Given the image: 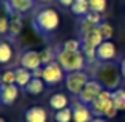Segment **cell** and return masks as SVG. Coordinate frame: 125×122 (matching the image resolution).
<instances>
[{"mask_svg":"<svg viewBox=\"0 0 125 122\" xmlns=\"http://www.w3.org/2000/svg\"><path fill=\"white\" fill-rule=\"evenodd\" d=\"M98 25L97 24H94V22H90V21H87V19H83L81 21V25H79V32H81V35H85V33H89V32H92V30H95Z\"/></svg>","mask_w":125,"mask_h":122,"instance_id":"obj_29","label":"cell"},{"mask_svg":"<svg viewBox=\"0 0 125 122\" xmlns=\"http://www.w3.org/2000/svg\"><path fill=\"white\" fill-rule=\"evenodd\" d=\"M57 62L60 64V67L63 68L67 73L70 71H79L84 70L85 67V57L81 51H65V49H60L57 52Z\"/></svg>","mask_w":125,"mask_h":122,"instance_id":"obj_2","label":"cell"},{"mask_svg":"<svg viewBox=\"0 0 125 122\" xmlns=\"http://www.w3.org/2000/svg\"><path fill=\"white\" fill-rule=\"evenodd\" d=\"M113 106H114L113 105V90L103 89V92L98 95L97 100L94 103H90V111L95 117H104L106 111Z\"/></svg>","mask_w":125,"mask_h":122,"instance_id":"obj_5","label":"cell"},{"mask_svg":"<svg viewBox=\"0 0 125 122\" xmlns=\"http://www.w3.org/2000/svg\"><path fill=\"white\" fill-rule=\"evenodd\" d=\"M117 111L119 110H116V108H109V110L106 111V114H104V117H106V119H113V117H116V114H117Z\"/></svg>","mask_w":125,"mask_h":122,"instance_id":"obj_32","label":"cell"},{"mask_svg":"<svg viewBox=\"0 0 125 122\" xmlns=\"http://www.w3.org/2000/svg\"><path fill=\"white\" fill-rule=\"evenodd\" d=\"M89 5H90V11H97V13H104L106 10L108 2L106 0H89Z\"/></svg>","mask_w":125,"mask_h":122,"instance_id":"obj_27","label":"cell"},{"mask_svg":"<svg viewBox=\"0 0 125 122\" xmlns=\"http://www.w3.org/2000/svg\"><path fill=\"white\" fill-rule=\"evenodd\" d=\"M3 5H5V2H3ZM8 30H10V13L5 5V10L0 8V35L8 33Z\"/></svg>","mask_w":125,"mask_h":122,"instance_id":"obj_22","label":"cell"},{"mask_svg":"<svg viewBox=\"0 0 125 122\" xmlns=\"http://www.w3.org/2000/svg\"><path fill=\"white\" fill-rule=\"evenodd\" d=\"M6 2H8L10 8H11L13 11L22 14V13H25V11H29V10L33 8V5H35L37 0H6Z\"/></svg>","mask_w":125,"mask_h":122,"instance_id":"obj_14","label":"cell"},{"mask_svg":"<svg viewBox=\"0 0 125 122\" xmlns=\"http://www.w3.org/2000/svg\"><path fill=\"white\" fill-rule=\"evenodd\" d=\"M63 68L60 67L57 60L52 62V64L43 65V81L46 82V86H55L63 79Z\"/></svg>","mask_w":125,"mask_h":122,"instance_id":"obj_7","label":"cell"},{"mask_svg":"<svg viewBox=\"0 0 125 122\" xmlns=\"http://www.w3.org/2000/svg\"><path fill=\"white\" fill-rule=\"evenodd\" d=\"M98 32L101 33L103 40H111V38H113V35H114L113 25L108 24V22H101V24L98 25Z\"/></svg>","mask_w":125,"mask_h":122,"instance_id":"obj_26","label":"cell"},{"mask_svg":"<svg viewBox=\"0 0 125 122\" xmlns=\"http://www.w3.org/2000/svg\"><path fill=\"white\" fill-rule=\"evenodd\" d=\"M81 41H83V44H89V46H94V48H98L104 40H103V37H101V33L98 32V27H97L95 30L83 35V37H81Z\"/></svg>","mask_w":125,"mask_h":122,"instance_id":"obj_15","label":"cell"},{"mask_svg":"<svg viewBox=\"0 0 125 122\" xmlns=\"http://www.w3.org/2000/svg\"><path fill=\"white\" fill-rule=\"evenodd\" d=\"M87 21H90V22H94V24H97V25H100L101 24V14L100 13H97V11H89L87 13V16H84Z\"/></svg>","mask_w":125,"mask_h":122,"instance_id":"obj_31","label":"cell"},{"mask_svg":"<svg viewBox=\"0 0 125 122\" xmlns=\"http://www.w3.org/2000/svg\"><path fill=\"white\" fill-rule=\"evenodd\" d=\"M71 13L74 16H87V13L90 11V5H89V0H74V3L70 6Z\"/></svg>","mask_w":125,"mask_h":122,"instance_id":"obj_19","label":"cell"},{"mask_svg":"<svg viewBox=\"0 0 125 122\" xmlns=\"http://www.w3.org/2000/svg\"><path fill=\"white\" fill-rule=\"evenodd\" d=\"M13 59V49L6 41H0V65H6Z\"/></svg>","mask_w":125,"mask_h":122,"instance_id":"obj_21","label":"cell"},{"mask_svg":"<svg viewBox=\"0 0 125 122\" xmlns=\"http://www.w3.org/2000/svg\"><path fill=\"white\" fill-rule=\"evenodd\" d=\"M90 122H108V119L106 117H94Z\"/></svg>","mask_w":125,"mask_h":122,"instance_id":"obj_36","label":"cell"},{"mask_svg":"<svg viewBox=\"0 0 125 122\" xmlns=\"http://www.w3.org/2000/svg\"><path fill=\"white\" fill-rule=\"evenodd\" d=\"M49 105H51V108L55 110V111L63 110V108L68 106V97L65 94H62V92H57V94L51 95V98H49Z\"/></svg>","mask_w":125,"mask_h":122,"instance_id":"obj_16","label":"cell"},{"mask_svg":"<svg viewBox=\"0 0 125 122\" xmlns=\"http://www.w3.org/2000/svg\"><path fill=\"white\" fill-rule=\"evenodd\" d=\"M19 64L21 67L27 68V70L33 71L37 68L43 67V62H41V52L35 51V49H29V51L22 52L21 59H19Z\"/></svg>","mask_w":125,"mask_h":122,"instance_id":"obj_8","label":"cell"},{"mask_svg":"<svg viewBox=\"0 0 125 122\" xmlns=\"http://www.w3.org/2000/svg\"><path fill=\"white\" fill-rule=\"evenodd\" d=\"M117 54L116 44H114L111 40H104L100 46L97 48V60H100L101 64H106V62H111Z\"/></svg>","mask_w":125,"mask_h":122,"instance_id":"obj_10","label":"cell"},{"mask_svg":"<svg viewBox=\"0 0 125 122\" xmlns=\"http://www.w3.org/2000/svg\"><path fill=\"white\" fill-rule=\"evenodd\" d=\"M5 5H6V8H8V13H10V30H8V33L11 35V37H18L22 30V16H21V13L13 11V10L10 8L8 2H5Z\"/></svg>","mask_w":125,"mask_h":122,"instance_id":"obj_12","label":"cell"},{"mask_svg":"<svg viewBox=\"0 0 125 122\" xmlns=\"http://www.w3.org/2000/svg\"><path fill=\"white\" fill-rule=\"evenodd\" d=\"M71 110H73V122H90L94 119L90 106L79 100H76L71 105Z\"/></svg>","mask_w":125,"mask_h":122,"instance_id":"obj_9","label":"cell"},{"mask_svg":"<svg viewBox=\"0 0 125 122\" xmlns=\"http://www.w3.org/2000/svg\"><path fill=\"white\" fill-rule=\"evenodd\" d=\"M24 119L25 122H46L48 121V113L43 106H32L25 111Z\"/></svg>","mask_w":125,"mask_h":122,"instance_id":"obj_13","label":"cell"},{"mask_svg":"<svg viewBox=\"0 0 125 122\" xmlns=\"http://www.w3.org/2000/svg\"><path fill=\"white\" fill-rule=\"evenodd\" d=\"M0 122H6L5 119H3V117H0Z\"/></svg>","mask_w":125,"mask_h":122,"instance_id":"obj_39","label":"cell"},{"mask_svg":"<svg viewBox=\"0 0 125 122\" xmlns=\"http://www.w3.org/2000/svg\"><path fill=\"white\" fill-rule=\"evenodd\" d=\"M44 86H46V82L41 78H32V81L24 87V90L30 95H40L44 90Z\"/></svg>","mask_w":125,"mask_h":122,"instance_id":"obj_17","label":"cell"},{"mask_svg":"<svg viewBox=\"0 0 125 122\" xmlns=\"http://www.w3.org/2000/svg\"><path fill=\"white\" fill-rule=\"evenodd\" d=\"M54 119H55V122H71L73 121V110L67 106V108H63V110L55 111Z\"/></svg>","mask_w":125,"mask_h":122,"instance_id":"obj_23","label":"cell"},{"mask_svg":"<svg viewBox=\"0 0 125 122\" xmlns=\"http://www.w3.org/2000/svg\"><path fill=\"white\" fill-rule=\"evenodd\" d=\"M38 3H49V2H52V0H37Z\"/></svg>","mask_w":125,"mask_h":122,"instance_id":"obj_37","label":"cell"},{"mask_svg":"<svg viewBox=\"0 0 125 122\" xmlns=\"http://www.w3.org/2000/svg\"><path fill=\"white\" fill-rule=\"evenodd\" d=\"M0 95H2L3 105H13L16 98L19 97V86L16 84H2L0 87Z\"/></svg>","mask_w":125,"mask_h":122,"instance_id":"obj_11","label":"cell"},{"mask_svg":"<svg viewBox=\"0 0 125 122\" xmlns=\"http://www.w3.org/2000/svg\"><path fill=\"white\" fill-rule=\"evenodd\" d=\"M57 2L60 3L62 6H68V8H70V6L74 3V0H57Z\"/></svg>","mask_w":125,"mask_h":122,"instance_id":"obj_34","label":"cell"},{"mask_svg":"<svg viewBox=\"0 0 125 122\" xmlns=\"http://www.w3.org/2000/svg\"><path fill=\"white\" fill-rule=\"evenodd\" d=\"M2 82L3 84H16V71L6 70L2 73Z\"/></svg>","mask_w":125,"mask_h":122,"instance_id":"obj_30","label":"cell"},{"mask_svg":"<svg viewBox=\"0 0 125 122\" xmlns=\"http://www.w3.org/2000/svg\"><path fill=\"white\" fill-rule=\"evenodd\" d=\"M0 101H2V95H0Z\"/></svg>","mask_w":125,"mask_h":122,"instance_id":"obj_40","label":"cell"},{"mask_svg":"<svg viewBox=\"0 0 125 122\" xmlns=\"http://www.w3.org/2000/svg\"><path fill=\"white\" fill-rule=\"evenodd\" d=\"M113 105L116 110L125 111V89H114L113 90Z\"/></svg>","mask_w":125,"mask_h":122,"instance_id":"obj_20","label":"cell"},{"mask_svg":"<svg viewBox=\"0 0 125 122\" xmlns=\"http://www.w3.org/2000/svg\"><path fill=\"white\" fill-rule=\"evenodd\" d=\"M60 24V18L59 13L52 8H43L35 14L33 18V27L37 32H40L43 35L52 33Z\"/></svg>","mask_w":125,"mask_h":122,"instance_id":"obj_1","label":"cell"},{"mask_svg":"<svg viewBox=\"0 0 125 122\" xmlns=\"http://www.w3.org/2000/svg\"><path fill=\"white\" fill-rule=\"evenodd\" d=\"M103 89H104L103 84H101L98 79H90L87 84H85V87L83 89V92L78 95V100L90 106V103H94V101L97 100L98 95L103 92Z\"/></svg>","mask_w":125,"mask_h":122,"instance_id":"obj_6","label":"cell"},{"mask_svg":"<svg viewBox=\"0 0 125 122\" xmlns=\"http://www.w3.org/2000/svg\"><path fill=\"white\" fill-rule=\"evenodd\" d=\"M81 48H83V41L81 40H67L63 43V48L62 49H65V51H81Z\"/></svg>","mask_w":125,"mask_h":122,"instance_id":"obj_28","label":"cell"},{"mask_svg":"<svg viewBox=\"0 0 125 122\" xmlns=\"http://www.w3.org/2000/svg\"><path fill=\"white\" fill-rule=\"evenodd\" d=\"M14 71H16V86H19V87H25L32 81V78H33L32 76V71L24 68V67L16 68Z\"/></svg>","mask_w":125,"mask_h":122,"instance_id":"obj_18","label":"cell"},{"mask_svg":"<svg viewBox=\"0 0 125 122\" xmlns=\"http://www.w3.org/2000/svg\"><path fill=\"white\" fill-rule=\"evenodd\" d=\"M57 60V52L54 51V48H44L41 51V62L43 65L52 64V62Z\"/></svg>","mask_w":125,"mask_h":122,"instance_id":"obj_25","label":"cell"},{"mask_svg":"<svg viewBox=\"0 0 125 122\" xmlns=\"http://www.w3.org/2000/svg\"><path fill=\"white\" fill-rule=\"evenodd\" d=\"M32 76L33 78H41L43 79V67H40V68H37V70L32 71Z\"/></svg>","mask_w":125,"mask_h":122,"instance_id":"obj_33","label":"cell"},{"mask_svg":"<svg viewBox=\"0 0 125 122\" xmlns=\"http://www.w3.org/2000/svg\"><path fill=\"white\" fill-rule=\"evenodd\" d=\"M95 79H98L103 84L104 89H117V86H119V81L120 78H122V71H120V67L117 68L114 64H109V62H106V64H103L100 68L97 70V75H95Z\"/></svg>","mask_w":125,"mask_h":122,"instance_id":"obj_3","label":"cell"},{"mask_svg":"<svg viewBox=\"0 0 125 122\" xmlns=\"http://www.w3.org/2000/svg\"><path fill=\"white\" fill-rule=\"evenodd\" d=\"M2 84H3V82H2V75H0V87H2Z\"/></svg>","mask_w":125,"mask_h":122,"instance_id":"obj_38","label":"cell"},{"mask_svg":"<svg viewBox=\"0 0 125 122\" xmlns=\"http://www.w3.org/2000/svg\"><path fill=\"white\" fill-rule=\"evenodd\" d=\"M89 81H90L89 75L83 70L70 71V73H67V76H65V86H67V89L73 95H79Z\"/></svg>","mask_w":125,"mask_h":122,"instance_id":"obj_4","label":"cell"},{"mask_svg":"<svg viewBox=\"0 0 125 122\" xmlns=\"http://www.w3.org/2000/svg\"><path fill=\"white\" fill-rule=\"evenodd\" d=\"M120 71H122V78L125 79V57H124V60L120 62Z\"/></svg>","mask_w":125,"mask_h":122,"instance_id":"obj_35","label":"cell"},{"mask_svg":"<svg viewBox=\"0 0 125 122\" xmlns=\"http://www.w3.org/2000/svg\"><path fill=\"white\" fill-rule=\"evenodd\" d=\"M81 52L84 54L85 62H87V64H94V62L97 60V48H94V46L83 44V48H81Z\"/></svg>","mask_w":125,"mask_h":122,"instance_id":"obj_24","label":"cell"}]
</instances>
